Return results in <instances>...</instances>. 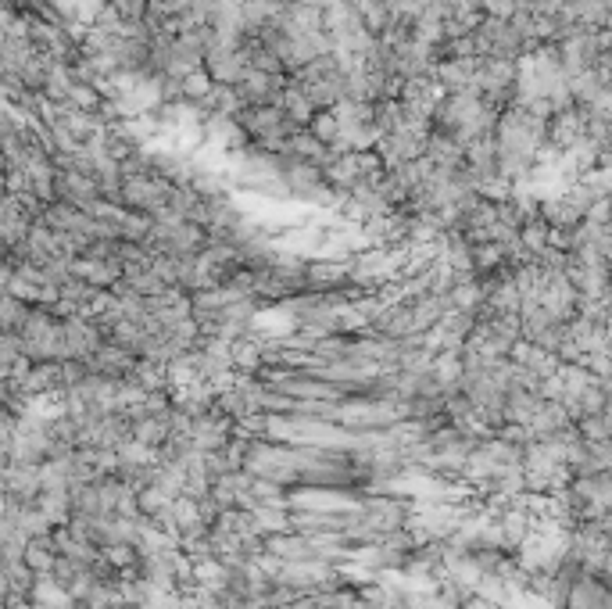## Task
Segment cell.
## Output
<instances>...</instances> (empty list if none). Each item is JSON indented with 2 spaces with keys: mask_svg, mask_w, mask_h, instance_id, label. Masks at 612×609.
<instances>
[{
  "mask_svg": "<svg viewBox=\"0 0 612 609\" xmlns=\"http://www.w3.org/2000/svg\"><path fill=\"white\" fill-rule=\"evenodd\" d=\"M476 69H480V58H444L434 79L444 94H466L476 90Z\"/></svg>",
  "mask_w": 612,
  "mask_h": 609,
  "instance_id": "cell-18",
  "label": "cell"
},
{
  "mask_svg": "<svg viewBox=\"0 0 612 609\" xmlns=\"http://www.w3.org/2000/svg\"><path fill=\"white\" fill-rule=\"evenodd\" d=\"M312 133L323 140V144L337 147L340 144V122H337V115H333V112H319V115H315V122H312Z\"/></svg>",
  "mask_w": 612,
  "mask_h": 609,
  "instance_id": "cell-26",
  "label": "cell"
},
{
  "mask_svg": "<svg viewBox=\"0 0 612 609\" xmlns=\"http://www.w3.org/2000/svg\"><path fill=\"white\" fill-rule=\"evenodd\" d=\"M29 312H33L29 301L15 298V294H4V301H0V330H4V334H15L18 326L26 323Z\"/></svg>",
  "mask_w": 612,
  "mask_h": 609,
  "instance_id": "cell-25",
  "label": "cell"
},
{
  "mask_svg": "<svg viewBox=\"0 0 612 609\" xmlns=\"http://www.w3.org/2000/svg\"><path fill=\"white\" fill-rule=\"evenodd\" d=\"M255 316H258V298L233 284H222V287H212V291L194 294V319H197V326H201L204 337L237 341Z\"/></svg>",
  "mask_w": 612,
  "mask_h": 609,
  "instance_id": "cell-1",
  "label": "cell"
},
{
  "mask_svg": "<svg viewBox=\"0 0 612 609\" xmlns=\"http://www.w3.org/2000/svg\"><path fill=\"white\" fill-rule=\"evenodd\" d=\"M287 83H290L287 72L247 69V76L237 83V90H240V97H244L247 108H251V104H276L283 90H287Z\"/></svg>",
  "mask_w": 612,
  "mask_h": 609,
  "instance_id": "cell-14",
  "label": "cell"
},
{
  "mask_svg": "<svg viewBox=\"0 0 612 609\" xmlns=\"http://www.w3.org/2000/svg\"><path fill=\"white\" fill-rule=\"evenodd\" d=\"M426 162L437 172H462L466 169V144L459 137H451L444 129H434V137L426 144Z\"/></svg>",
  "mask_w": 612,
  "mask_h": 609,
  "instance_id": "cell-16",
  "label": "cell"
},
{
  "mask_svg": "<svg viewBox=\"0 0 612 609\" xmlns=\"http://www.w3.org/2000/svg\"><path fill=\"white\" fill-rule=\"evenodd\" d=\"M237 122L247 129L251 144L262 147V151H272V155H280L283 144L301 129L283 115L280 104H251V108H244L237 115Z\"/></svg>",
  "mask_w": 612,
  "mask_h": 609,
  "instance_id": "cell-3",
  "label": "cell"
},
{
  "mask_svg": "<svg viewBox=\"0 0 612 609\" xmlns=\"http://www.w3.org/2000/svg\"><path fill=\"white\" fill-rule=\"evenodd\" d=\"M587 129H591V115H587L584 104H570L548 119V144L562 155H570L577 147L587 144Z\"/></svg>",
  "mask_w": 612,
  "mask_h": 609,
  "instance_id": "cell-9",
  "label": "cell"
},
{
  "mask_svg": "<svg viewBox=\"0 0 612 609\" xmlns=\"http://www.w3.org/2000/svg\"><path fill=\"white\" fill-rule=\"evenodd\" d=\"M247 69H251V61H247L244 40H219L204 61V72L219 86H237L247 76Z\"/></svg>",
  "mask_w": 612,
  "mask_h": 609,
  "instance_id": "cell-10",
  "label": "cell"
},
{
  "mask_svg": "<svg viewBox=\"0 0 612 609\" xmlns=\"http://www.w3.org/2000/svg\"><path fill=\"white\" fill-rule=\"evenodd\" d=\"M54 194L58 201L72 208H83V212H101L104 198H101V183L90 176V172H76V169H58V183H54Z\"/></svg>",
  "mask_w": 612,
  "mask_h": 609,
  "instance_id": "cell-11",
  "label": "cell"
},
{
  "mask_svg": "<svg viewBox=\"0 0 612 609\" xmlns=\"http://www.w3.org/2000/svg\"><path fill=\"white\" fill-rule=\"evenodd\" d=\"M512 362H516L519 369H527L530 377H537L544 384L548 377H555L559 373V366H562V359L555 352H544V348H537V344H530V341H519L516 348H512V355H509Z\"/></svg>",
  "mask_w": 612,
  "mask_h": 609,
  "instance_id": "cell-20",
  "label": "cell"
},
{
  "mask_svg": "<svg viewBox=\"0 0 612 609\" xmlns=\"http://www.w3.org/2000/svg\"><path fill=\"white\" fill-rule=\"evenodd\" d=\"M473 43H476V54L480 58H509V61H519L523 54H530L527 40L512 26V18H484L473 33Z\"/></svg>",
  "mask_w": 612,
  "mask_h": 609,
  "instance_id": "cell-6",
  "label": "cell"
},
{
  "mask_svg": "<svg viewBox=\"0 0 612 609\" xmlns=\"http://www.w3.org/2000/svg\"><path fill=\"white\" fill-rule=\"evenodd\" d=\"M362 516H366V524L380 534V541L387 538V534L405 531L408 527L405 506H401V502H391V498H376V502H369V506L362 509Z\"/></svg>",
  "mask_w": 612,
  "mask_h": 609,
  "instance_id": "cell-21",
  "label": "cell"
},
{
  "mask_svg": "<svg viewBox=\"0 0 612 609\" xmlns=\"http://www.w3.org/2000/svg\"><path fill=\"white\" fill-rule=\"evenodd\" d=\"M430 137H434V122L412 119V115H408L405 126H398L394 133H383L380 144H376V155L383 158V165H387V169L405 165V162H419V158L426 155Z\"/></svg>",
  "mask_w": 612,
  "mask_h": 609,
  "instance_id": "cell-5",
  "label": "cell"
},
{
  "mask_svg": "<svg viewBox=\"0 0 612 609\" xmlns=\"http://www.w3.org/2000/svg\"><path fill=\"white\" fill-rule=\"evenodd\" d=\"M609 323H612V301H609Z\"/></svg>",
  "mask_w": 612,
  "mask_h": 609,
  "instance_id": "cell-29",
  "label": "cell"
},
{
  "mask_svg": "<svg viewBox=\"0 0 612 609\" xmlns=\"http://www.w3.org/2000/svg\"><path fill=\"white\" fill-rule=\"evenodd\" d=\"M333 151L337 147H330V144H323V140L315 137L312 133V126H301L294 137L283 144V151H280V158H294V162H312V165H319V169H326V162L333 158Z\"/></svg>",
  "mask_w": 612,
  "mask_h": 609,
  "instance_id": "cell-17",
  "label": "cell"
},
{
  "mask_svg": "<svg viewBox=\"0 0 612 609\" xmlns=\"http://www.w3.org/2000/svg\"><path fill=\"white\" fill-rule=\"evenodd\" d=\"M448 305L455 312H469V316L480 319V312H484V280H480V276L459 280V284L448 291Z\"/></svg>",
  "mask_w": 612,
  "mask_h": 609,
  "instance_id": "cell-23",
  "label": "cell"
},
{
  "mask_svg": "<svg viewBox=\"0 0 612 609\" xmlns=\"http://www.w3.org/2000/svg\"><path fill=\"white\" fill-rule=\"evenodd\" d=\"M609 86H612V72H609Z\"/></svg>",
  "mask_w": 612,
  "mask_h": 609,
  "instance_id": "cell-31",
  "label": "cell"
},
{
  "mask_svg": "<svg viewBox=\"0 0 612 609\" xmlns=\"http://www.w3.org/2000/svg\"><path fill=\"white\" fill-rule=\"evenodd\" d=\"M476 8L484 11V18H512L523 4L519 0H476Z\"/></svg>",
  "mask_w": 612,
  "mask_h": 609,
  "instance_id": "cell-28",
  "label": "cell"
},
{
  "mask_svg": "<svg viewBox=\"0 0 612 609\" xmlns=\"http://www.w3.org/2000/svg\"><path fill=\"white\" fill-rule=\"evenodd\" d=\"M108 4L115 8V15H119L122 22H144L151 0H108Z\"/></svg>",
  "mask_w": 612,
  "mask_h": 609,
  "instance_id": "cell-27",
  "label": "cell"
},
{
  "mask_svg": "<svg viewBox=\"0 0 612 609\" xmlns=\"http://www.w3.org/2000/svg\"><path fill=\"white\" fill-rule=\"evenodd\" d=\"M276 104H280L283 115H287L294 126H312L315 115H319V112H315V104L305 97V90H301V86H294V83H287V90H283Z\"/></svg>",
  "mask_w": 612,
  "mask_h": 609,
  "instance_id": "cell-24",
  "label": "cell"
},
{
  "mask_svg": "<svg viewBox=\"0 0 612 609\" xmlns=\"http://www.w3.org/2000/svg\"><path fill=\"white\" fill-rule=\"evenodd\" d=\"M33 223H36V215L18 198L4 194V205H0V237H4V251H8V255H15V251L26 244Z\"/></svg>",
  "mask_w": 612,
  "mask_h": 609,
  "instance_id": "cell-13",
  "label": "cell"
},
{
  "mask_svg": "<svg viewBox=\"0 0 612 609\" xmlns=\"http://www.w3.org/2000/svg\"><path fill=\"white\" fill-rule=\"evenodd\" d=\"M441 97H444V90L437 79H405L398 101L405 104V112L412 115V119L434 122V112H437V104H441Z\"/></svg>",
  "mask_w": 612,
  "mask_h": 609,
  "instance_id": "cell-15",
  "label": "cell"
},
{
  "mask_svg": "<svg viewBox=\"0 0 612 609\" xmlns=\"http://www.w3.org/2000/svg\"><path fill=\"white\" fill-rule=\"evenodd\" d=\"M212 241V233L204 230L201 223L194 219H154L151 226V244L154 251H162V255H172V258H190V255H201Z\"/></svg>",
  "mask_w": 612,
  "mask_h": 609,
  "instance_id": "cell-4",
  "label": "cell"
},
{
  "mask_svg": "<svg viewBox=\"0 0 612 609\" xmlns=\"http://www.w3.org/2000/svg\"><path fill=\"white\" fill-rule=\"evenodd\" d=\"M566 18L584 29H612V0H570Z\"/></svg>",
  "mask_w": 612,
  "mask_h": 609,
  "instance_id": "cell-22",
  "label": "cell"
},
{
  "mask_svg": "<svg viewBox=\"0 0 612 609\" xmlns=\"http://www.w3.org/2000/svg\"><path fill=\"white\" fill-rule=\"evenodd\" d=\"M484 316H523V291H519L512 269L484 280Z\"/></svg>",
  "mask_w": 612,
  "mask_h": 609,
  "instance_id": "cell-12",
  "label": "cell"
},
{
  "mask_svg": "<svg viewBox=\"0 0 612 609\" xmlns=\"http://www.w3.org/2000/svg\"><path fill=\"white\" fill-rule=\"evenodd\" d=\"M609 233H612V219H609Z\"/></svg>",
  "mask_w": 612,
  "mask_h": 609,
  "instance_id": "cell-30",
  "label": "cell"
},
{
  "mask_svg": "<svg viewBox=\"0 0 612 609\" xmlns=\"http://www.w3.org/2000/svg\"><path fill=\"white\" fill-rule=\"evenodd\" d=\"M344 79L348 76L340 69L337 54H326V58L312 61V65H305L301 72H294L290 83L305 90V97L315 104V112H333V108L344 101V94H348Z\"/></svg>",
  "mask_w": 612,
  "mask_h": 609,
  "instance_id": "cell-2",
  "label": "cell"
},
{
  "mask_svg": "<svg viewBox=\"0 0 612 609\" xmlns=\"http://www.w3.org/2000/svg\"><path fill=\"white\" fill-rule=\"evenodd\" d=\"M86 369H90V373H97V377L126 380L129 373L136 369V355H129L126 348H119V344L108 341L101 352H94L90 359H86Z\"/></svg>",
  "mask_w": 612,
  "mask_h": 609,
  "instance_id": "cell-19",
  "label": "cell"
},
{
  "mask_svg": "<svg viewBox=\"0 0 612 609\" xmlns=\"http://www.w3.org/2000/svg\"><path fill=\"white\" fill-rule=\"evenodd\" d=\"M516 90H519V61L480 58V69H476V94L505 112L509 104H516Z\"/></svg>",
  "mask_w": 612,
  "mask_h": 609,
  "instance_id": "cell-7",
  "label": "cell"
},
{
  "mask_svg": "<svg viewBox=\"0 0 612 609\" xmlns=\"http://www.w3.org/2000/svg\"><path fill=\"white\" fill-rule=\"evenodd\" d=\"M172 187H176V183L158 176V172H151V176H129V180L122 183V208L151 215L154 219V215H162L165 208H169Z\"/></svg>",
  "mask_w": 612,
  "mask_h": 609,
  "instance_id": "cell-8",
  "label": "cell"
}]
</instances>
